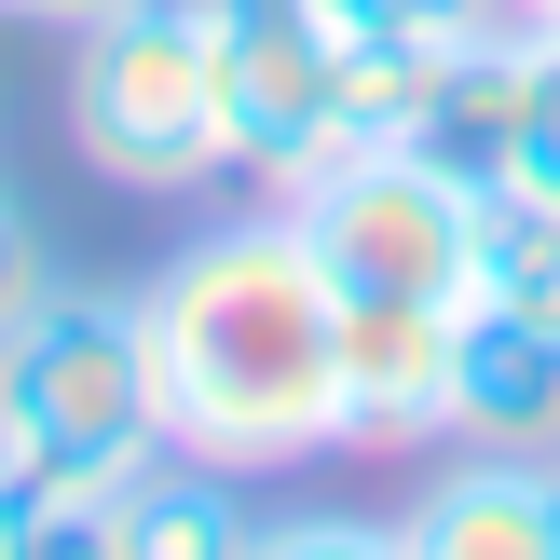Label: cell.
Returning <instances> with one entry per match:
<instances>
[{"instance_id": "obj_9", "label": "cell", "mask_w": 560, "mask_h": 560, "mask_svg": "<svg viewBox=\"0 0 560 560\" xmlns=\"http://www.w3.org/2000/svg\"><path fill=\"white\" fill-rule=\"evenodd\" d=\"M260 520H273V506H246L233 465L151 452V465L96 506V560H233V547H260Z\"/></svg>"}, {"instance_id": "obj_8", "label": "cell", "mask_w": 560, "mask_h": 560, "mask_svg": "<svg viewBox=\"0 0 560 560\" xmlns=\"http://www.w3.org/2000/svg\"><path fill=\"white\" fill-rule=\"evenodd\" d=\"M452 438H465V452H534V465H560V315H506V301H465V383H452Z\"/></svg>"}, {"instance_id": "obj_5", "label": "cell", "mask_w": 560, "mask_h": 560, "mask_svg": "<svg viewBox=\"0 0 560 560\" xmlns=\"http://www.w3.org/2000/svg\"><path fill=\"white\" fill-rule=\"evenodd\" d=\"M219 96H233V151L260 191L315 178L342 137V14L328 0H206Z\"/></svg>"}, {"instance_id": "obj_3", "label": "cell", "mask_w": 560, "mask_h": 560, "mask_svg": "<svg viewBox=\"0 0 560 560\" xmlns=\"http://www.w3.org/2000/svg\"><path fill=\"white\" fill-rule=\"evenodd\" d=\"M69 137L109 191H151V206H191V191L246 178L206 0H124V14L69 27Z\"/></svg>"}, {"instance_id": "obj_12", "label": "cell", "mask_w": 560, "mask_h": 560, "mask_svg": "<svg viewBox=\"0 0 560 560\" xmlns=\"http://www.w3.org/2000/svg\"><path fill=\"white\" fill-rule=\"evenodd\" d=\"M96 560V506H82L69 479H42V465H14L0 452V560Z\"/></svg>"}, {"instance_id": "obj_17", "label": "cell", "mask_w": 560, "mask_h": 560, "mask_svg": "<svg viewBox=\"0 0 560 560\" xmlns=\"http://www.w3.org/2000/svg\"><path fill=\"white\" fill-rule=\"evenodd\" d=\"M506 14H520V27H560V0H506Z\"/></svg>"}, {"instance_id": "obj_16", "label": "cell", "mask_w": 560, "mask_h": 560, "mask_svg": "<svg viewBox=\"0 0 560 560\" xmlns=\"http://www.w3.org/2000/svg\"><path fill=\"white\" fill-rule=\"evenodd\" d=\"M14 27H96V14H124V0H0Z\"/></svg>"}, {"instance_id": "obj_2", "label": "cell", "mask_w": 560, "mask_h": 560, "mask_svg": "<svg viewBox=\"0 0 560 560\" xmlns=\"http://www.w3.org/2000/svg\"><path fill=\"white\" fill-rule=\"evenodd\" d=\"M0 452L42 465V479H69L82 506H109L151 452H178V438H164L137 288H42L0 328Z\"/></svg>"}, {"instance_id": "obj_13", "label": "cell", "mask_w": 560, "mask_h": 560, "mask_svg": "<svg viewBox=\"0 0 560 560\" xmlns=\"http://www.w3.org/2000/svg\"><path fill=\"white\" fill-rule=\"evenodd\" d=\"M260 547H288V560H410V547H397V506H383V520H370V506H301V520L273 506Z\"/></svg>"}, {"instance_id": "obj_1", "label": "cell", "mask_w": 560, "mask_h": 560, "mask_svg": "<svg viewBox=\"0 0 560 560\" xmlns=\"http://www.w3.org/2000/svg\"><path fill=\"white\" fill-rule=\"evenodd\" d=\"M137 328H151L164 438L191 465L273 479V465L342 452V273L315 260L288 191L219 219V233H191L137 288Z\"/></svg>"}, {"instance_id": "obj_6", "label": "cell", "mask_w": 560, "mask_h": 560, "mask_svg": "<svg viewBox=\"0 0 560 560\" xmlns=\"http://www.w3.org/2000/svg\"><path fill=\"white\" fill-rule=\"evenodd\" d=\"M465 301H342V452H452Z\"/></svg>"}, {"instance_id": "obj_15", "label": "cell", "mask_w": 560, "mask_h": 560, "mask_svg": "<svg viewBox=\"0 0 560 560\" xmlns=\"http://www.w3.org/2000/svg\"><path fill=\"white\" fill-rule=\"evenodd\" d=\"M55 288V260H42V233H27V206H14V178H0V328L27 315V301Z\"/></svg>"}, {"instance_id": "obj_14", "label": "cell", "mask_w": 560, "mask_h": 560, "mask_svg": "<svg viewBox=\"0 0 560 560\" xmlns=\"http://www.w3.org/2000/svg\"><path fill=\"white\" fill-rule=\"evenodd\" d=\"M328 14H342V42H465L506 0H328Z\"/></svg>"}, {"instance_id": "obj_4", "label": "cell", "mask_w": 560, "mask_h": 560, "mask_svg": "<svg viewBox=\"0 0 560 560\" xmlns=\"http://www.w3.org/2000/svg\"><path fill=\"white\" fill-rule=\"evenodd\" d=\"M479 178L492 164L438 151V137H355L315 178H288V219L342 273V301H465L479 288Z\"/></svg>"}, {"instance_id": "obj_7", "label": "cell", "mask_w": 560, "mask_h": 560, "mask_svg": "<svg viewBox=\"0 0 560 560\" xmlns=\"http://www.w3.org/2000/svg\"><path fill=\"white\" fill-rule=\"evenodd\" d=\"M397 547L410 560H560V465L452 438V465L397 506Z\"/></svg>"}, {"instance_id": "obj_10", "label": "cell", "mask_w": 560, "mask_h": 560, "mask_svg": "<svg viewBox=\"0 0 560 560\" xmlns=\"http://www.w3.org/2000/svg\"><path fill=\"white\" fill-rule=\"evenodd\" d=\"M465 301H506V315H560V206L520 178H479V288Z\"/></svg>"}, {"instance_id": "obj_11", "label": "cell", "mask_w": 560, "mask_h": 560, "mask_svg": "<svg viewBox=\"0 0 560 560\" xmlns=\"http://www.w3.org/2000/svg\"><path fill=\"white\" fill-rule=\"evenodd\" d=\"M492 178L560 206V27H520V96H506V137H492Z\"/></svg>"}]
</instances>
